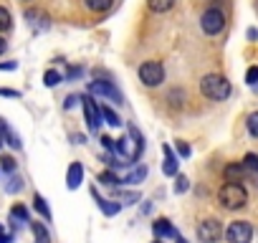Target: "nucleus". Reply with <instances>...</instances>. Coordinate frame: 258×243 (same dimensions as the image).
Returning <instances> with one entry per match:
<instances>
[{
	"label": "nucleus",
	"mask_w": 258,
	"mask_h": 243,
	"mask_svg": "<svg viewBox=\"0 0 258 243\" xmlns=\"http://www.w3.org/2000/svg\"><path fill=\"white\" fill-rule=\"evenodd\" d=\"M81 101H84V116H86V127H89L91 132H96V130H99V125H101V109H99V104H96L91 96H84Z\"/></svg>",
	"instance_id": "7"
},
{
	"label": "nucleus",
	"mask_w": 258,
	"mask_h": 243,
	"mask_svg": "<svg viewBox=\"0 0 258 243\" xmlns=\"http://www.w3.org/2000/svg\"><path fill=\"white\" fill-rule=\"evenodd\" d=\"M81 180H84V167H81V162H74V165L69 167V172H66V185H69V190H76V188L81 185Z\"/></svg>",
	"instance_id": "9"
},
{
	"label": "nucleus",
	"mask_w": 258,
	"mask_h": 243,
	"mask_svg": "<svg viewBox=\"0 0 258 243\" xmlns=\"http://www.w3.org/2000/svg\"><path fill=\"white\" fill-rule=\"evenodd\" d=\"M99 183H104V185H109V188H114L116 183H119V177L111 172V170H104L101 175H99Z\"/></svg>",
	"instance_id": "22"
},
{
	"label": "nucleus",
	"mask_w": 258,
	"mask_h": 243,
	"mask_svg": "<svg viewBox=\"0 0 258 243\" xmlns=\"http://www.w3.org/2000/svg\"><path fill=\"white\" fill-rule=\"evenodd\" d=\"M33 205H36V210H38V213H41L46 220L51 218V210H48V205H46V200H43L41 195H36V198H33Z\"/></svg>",
	"instance_id": "21"
},
{
	"label": "nucleus",
	"mask_w": 258,
	"mask_h": 243,
	"mask_svg": "<svg viewBox=\"0 0 258 243\" xmlns=\"http://www.w3.org/2000/svg\"><path fill=\"white\" fill-rule=\"evenodd\" d=\"M147 6H150V11H155V13H167V11L175 6V0H147Z\"/></svg>",
	"instance_id": "15"
},
{
	"label": "nucleus",
	"mask_w": 258,
	"mask_h": 243,
	"mask_svg": "<svg viewBox=\"0 0 258 243\" xmlns=\"http://www.w3.org/2000/svg\"><path fill=\"white\" fill-rule=\"evenodd\" d=\"M177 150H180V155H182V157H187V155H190V147H187L185 142H177Z\"/></svg>",
	"instance_id": "31"
},
{
	"label": "nucleus",
	"mask_w": 258,
	"mask_h": 243,
	"mask_svg": "<svg viewBox=\"0 0 258 243\" xmlns=\"http://www.w3.org/2000/svg\"><path fill=\"white\" fill-rule=\"evenodd\" d=\"M200 26H203V31H205L208 36H218V33L225 28V16H223L218 8H208V11L203 13V18H200Z\"/></svg>",
	"instance_id": "4"
},
{
	"label": "nucleus",
	"mask_w": 258,
	"mask_h": 243,
	"mask_svg": "<svg viewBox=\"0 0 258 243\" xmlns=\"http://www.w3.org/2000/svg\"><path fill=\"white\" fill-rule=\"evenodd\" d=\"M99 109H101V116H104V122H106L109 127H119L121 125V119L116 116L114 109H109V106H99Z\"/></svg>",
	"instance_id": "18"
},
{
	"label": "nucleus",
	"mask_w": 258,
	"mask_h": 243,
	"mask_svg": "<svg viewBox=\"0 0 258 243\" xmlns=\"http://www.w3.org/2000/svg\"><path fill=\"white\" fill-rule=\"evenodd\" d=\"M8 190H11V193L21 190V177H11V185H8Z\"/></svg>",
	"instance_id": "30"
},
{
	"label": "nucleus",
	"mask_w": 258,
	"mask_h": 243,
	"mask_svg": "<svg viewBox=\"0 0 258 243\" xmlns=\"http://www.w3.org/2000/svg\"><path fill=\"white\" fill-rule=\"evenodd\" d=\"M225 238H228V243H250L253 228L248 220H233L225 230Z\"/></svg>",
	"instance_id": "5"
},
{
	"label": "nucleus",
	"mask_w": 258,
	"mask_h": 243,
	"mask_svg": "<svg viewBox=\"0 0 258 243\" xmlns=\"http://www.w3.org/2000/svg\"><path fill=\"white\" fill-rule=\"evenodd\" d=\"M245 81H248L250 86H255V84H258V66H250V69H248V74H245Z\"/></svg>",
	"instance_id": "26"
},
{
	"label": "nucleus",
	"mask_w": 258,
	"mask_h": 243,
	"mask_svg": "<svg viewBox=\"0 0 258 243\" xmlns=\"http://www.w3.org/2000/svg\"><path fill=\"white\" fill-rule=\"evenodd\" d=\"M114 6V0H86V8L94 11V13H104Z\"/></svg>",
	"instance_id": "14"
},
{
	"label": "nucleus",
	"mask_w": 258,
	"mask_h": 243,
	"mask_svg": "<svg viewBox=\"0 0 258 243\" xmlns=\"http://www.w3.org/2000/svg\"><path fill=\"white\" fill-rule=\"evenodd\" d=\"M11 28V13L0 6V31H8Z\"/></svg>",
	"instance_id": "25"
},
{
	"label": "nucleus",
	"mask_w": 258,
	"mask_h": 243,
	"mask_svg": "<svg viewBox=\"0 0 258 243\" xmlns=\"http://www.w3.org/2000/svg\"><path fill=\"white\" fill-rule=\"evenodd\" d=\"M3 51H6V38L0 36V53H3Z\"/></svg>",
	"instance_id": "36"
},
{
	"label": "nucleus",
	"mask_w": 258,
	"mask_h": 243,
	"mask_svg": "<svg viewBox=\"0 0 258 243\" xmlns=\"http://www.w3.org/2000/svg\"><path fill=\"white\" fill-rule=\"evenodd\" d=\"M0 235H3V225H0Z\"/></svg>",
	"instance_id": "37"
},
{
	"label": "nucleus",
	"mask_w": 258,
	"mask_h": 243,
	"mask_svg": "<svg viewBox=\"0 0 258 243\" xmlns=\"http://www.w3.org/2000/svg\"><path fill=\"white\" fill-rule=\"evenodd\" d=\"M223 235V228H220V220L215 218H208L198 225V240L200 243H218Z\"/></svg>",
	"instance_id": "6"
},
{
	"label": "nucleus",
	"mask_w": 258,
	"mask_h": 243,
	"mask_svg": "<svg viewBox=\"0 0 258 243\" xmlns=\"http://www.w3.org/2000/svg\"><path fill=\"white\" fill-rule=\"evenodd\" d=\"M0 243H11V235H6V233H3V235H0Z\"/></svg>",
	"instance_id": "35"
},
{
	"label": "nucleus",
	"mask_w": 258,
	"mask_h": 243,
	"mask_svg": "<svg viewBox=\"0 0 258 243\" xmlns=\"http://www.w3.org/2000/svg\"><path fill=\"white\" fill-rule=\"evenodd\" d=\"M162 170H165V175H177V160H175V155H172V150L170 147H165V165H162Z\"/></svg>",
	"instance_id": "12"
},
{
	"label": "nucleus",
	"mask_w": 258,
	"mask_h": 243,
	"mask_svg": "<svg viewBox=\"0 0 258 243\" xmlns=\"http://www.w3.org/2000/svg\"><path fill=\"white\" fill-rule=\"evenodd\" d=\"M89 91H91V94H101V96H111V99L121 101V94H119L111 84H106V81H91V84H89Z\"/></svg>",
	"instance_id": "8"
},
{
	"label": "nucleus",
	"mask_w": 258,
	"mask_h": 243,
	"mask_svg": "<svg viewBox=\"0 0 258 243\" xmlns=\"http://www.w3.org/2000/svg\"><path fill=\"white\" fill-rule=\"evenodd\" d=\"M11 218L18 220V223H28V210H26L23 205H16V208L11 210ZM18 223H16V225H18Z\"/></svg>",
	"instance_id": "19"
},
{
	"label": "nucleus",
	"mask_w": 258,
	"mask_h": 243,
	"mask_svg": "<svg viewBox=\"0 0 258 243\" xmlns=\"http://www.w3.org/2000/svg\"><path fill=\"white\" fill-rule=\"evenodd\" d=\"M33 228V238H36V243H51V235H48V230H46V225L43 223H33L31 225Z\"/></svg>",
	"instance_id": "13"
},
{
	"label": "nucleus",
	"mask_w": 258,
	"mask_h": 243,
	"mask_svg": "<svg viewBox=\"0 0 258 243\" xmlns=\"http://www.w3.org/2000/svg\"><path fill=\"white\" fill-rule=\"evenodd\" d=\"M145 175H147V170H145V167H140V170H135V172H129V175L124 177V183H129V185H137L140 180H145Z\"/></svg>",
	"instance_id": "20"
},
{
	"label": "nucleus",
	"mask_w": 258,
	"mask_h": 243,
	"mask_svg": "<svg viewBox=\"0 0 258 243\" xmlns=\"http://www.w3.org/2000/svg\"><path fill=\"white\" fill-rule=\"evenodd\" d=\"M152 230H155V235H167V238H177V230L172 228V223L167 220V218H160L155 225H152Z\"/></svg>",
	"instance_id": "11"
},
{
	"label": "nucleus",
	"mask_w": 258,
	"mask_h": 243,
	"mask_svg": "<svg viewBox=\"0 0 258 243\" xmlns=\"http://www.w3.org/2000/svg\"><path fill=\"white\" fill-rule=\"evenodd\" d=\"M200 91H203V96H208L213 101H223V99L230 96V84L223 76H218V74H208L200 81Z\"/></svg>",
	"instance_id": "2"
},
{
	"label": "nucleus",
	"mask_w": 258,
	"mask_h": 243,
	"mask_svg": "<svg viewBox=\"0 0 258 243\" xmlns=\"http://www.w3.org/2000/svg\"><path fill=\"white\" fill-rule=\"evenodd\" d=\"M255 11H258V3H255Z\"/></svg>",
	"instance_id": "38"
},
{
	"label": "nucleus",
	"mask_w": 258,
	"mask_h": 243,
	"mask_svg": "<svg viewBox=\"0 0 258 243\" xmlns=\"http://www.w3.org/2000/svg\"><path fill=\"white\" fill-rule=\"evenodd\" d=\"M245 125H248V132H250L253 137H258V111H253V114L248 116Z\"/></svg>",
	"instance_id": "24"
},
{
	"label": "nucleus",
	"mask_w": 258,
	"mask_h": 243,
	"mask_svg": "<svg viewBox=\"0 0 258 243\" xmlns=\"http://www.w3.org/2000/svg\"><path fill=\"white\" fill-rule=\"evenodd\" d=\"M223 175H225L228 183H238V185H240V180L245 177V167L238 165V162H233V165H228V167L223 170Z\"/></svg>",
	"instance_id": "10"
},
{
	"label": "nucleus",
	"mask_w": 258,
	"mask_h": 243,
	"mask_svg": "<svg viewBox=\"0 0 258 243\" xmlns=\"http://www.w3.org/2000/svg\"><path fill=\"white\" fill-rule=\"evenodd\" d=\"M0 167H3L6 172H13L16 170V160L13 157H0Z\"/></svg>",
	"instance_id": "27"
},
{
	"label": "nucleus",
	"mask_w": 258,
	"mask_h": 243,
	"mask_svg": "<svg viewBox=\"0 0 258 243\" xmlns=\"http://www.w3.org/2000/svg\"><path fill=\"white\" fill-rule=\"evenodd\" d=\"M140 79L145 86H160L165 81V69L160 61H145L140 66Z\"/></svg>",
	"instance_id": "3"
},
{
	"label": "nucleus",
	"mask_w": 258,
	"mask_h": 243,
	"mask_svg": "<svg viewBox=\"0 0 258 243\" xmlns=\"http://www.w3.org/2000/svg\"><path fill=\"white\" fill-rule=\"evenodd\" d=\"M43 81H46V86H58L61 84V74L58 71H46Z\"/></svg>",
	"instance_id": "23"
},
{
	"label": "nucleus",
	"mask_w": 258,
	"mask_h": 243,
	"mask_svg": "<svg viewBox=\"0 0 258 243\" xmlns=\"http://www.w3.org/2000/svg\"><path fill=\"white\" fill-rule=\"evenodd\" d=\"M175 190H177V193H185V190H187V177H182V175H180V177H177Z\"/></svg>",
	"instance_id": "28"
},
{
	"label": "nucleus",
	"mask_w": 258,
	"mask_h": 243,
	"mask_svg": "<svg viewBox=\"0 0 258 243\" xmlns=\"http://www.w3.org/2000/svg\"><path fill=\"white\" fill-rule=\"evenodd\" d=\"M101 145H104L106 150H114V152H116V142H114L111 137H101Z\"/></svg>",
	"instance_id": "29"
},
{
	"label": "nucleus",
	"mask_w": 258,
	"mask_h": 243,
	"mask_svg": "<svg viewBox=\"0 0 258 243\" xmlns=\"http://www.w3.org/2000/svg\"><path fill=\"white\" fill-rule=\"evenodd\" d=\"M243 167H245V172H250L253 177H258V155L248 152V155L243 157Z\"/></svg>",
	"instance_id": "17"
},
{
	"label": "nucleus",
	"mask_w": 258,
	"mask_h": 243,
	"mask_svg": "<svg viewBox=\"0 0 258 243\" xmlns=\"http://www.w3.org/2000/svg\"><path fill=\"white\" fill-rule=\"evenodd\" d=\"M218 198H220V205H223L225 210H238V208H243V205L248 203V193H245V188L238 185V183H225V185L220 188Z\"/></svg>",
	"instance_id": "1"
},
{
	"label": "nucleus",
	"mask_w": 258,
	"mask_h": 243,
	"mask_svg": "<svg viewBox=\"0 0 258 243\" xmlns=\"http://www.w3.org/2000/svg\"><path fill=\"white\" fill-rule=\"evenodd\" d=\"M74 101H79V99H76V96H69V99H66V109H71V106H74Z\"/></svg>",
	"instance_id": "34"
},
{
	"label": "nucleus",
	"mask_w": 258,
	"mask_h": 243,
	"mask_svg": "<svg viewBox=\"0 0 258 243\" xmlns=\"http://www.w3.org/2000/svg\"><path fill=\"white\" fill-rule=\"evenodd\" d=\"M0 94L3 96H18V91H13V89H0Z\"/></svg>",
	"instance_id": "32"
},
{
	"label": "nucleus",
	"mask_w": 258,
	"mask_h": 243,
	"mask_svg": "<svg viewBox=\"0 0 258 243\" xmlns=\"http://www.w3.org/2000/svg\"><path fill=\"white\" fill-rule=\"evenodd\" d=\"M16 66H18V64H16V61H11V64H0V69H8V71H13V69H16Z\"/></svg>",
	"instance_id": "33"
},
{
	"label": "nucleus",
	"mask_w": 258,
	"mask_h": 243,
	"mask_svg": "<svg viewBox=\"0 0 258 243\" xmlns=\"http://www.w3.org/2000/svg\"><path fill=\"white\" fill-rule=\"evenodd\" d=\"M94 198H96V203H99V208L106 213V215H114V213H119V203H114V200H104V198H99L96 195V190H94Z\"/></svg>",
	"instance_id": "16"
}]
</instances>
